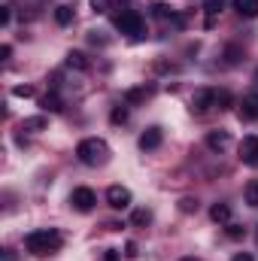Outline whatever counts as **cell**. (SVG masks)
Returning a JSON list of instances; mask_svg holds the SVG:
<instances>
[{
	"label": "cell",
	"instance_id": "cell-1",
	"mask_svg": "<svg viewBox=\"0 0 258 261\" xmlns=\"http://www.w3.org/2000/svg\"><path fill=\"white\" fill-rule=\"evenodd\" d=\"M61 246H64V237H61V231H55V228H40V231H31V234L24 237V249H28L34 258H49V255L61 252Z\"/></svg>",
	"mask_w": 258,
	"mask_h": 261
},
{
	"label": "cell",
	"instance_id": "cell-2",
	"mask_svg": "<svg viewBox=\"0 0 258 261\" xmlns=\"http://www.w3.org/2000/svg\"><path fill=\"white\" fill-rule=\"evenodd\" d=\"M76 158H79L82 164H88V167H100V164L110 161V146H107V140H100V137H85V140H79V146H76Z\"/></svg>",
	"mask_w": 258,
	"mask_h": 261
},
{
	"label": "cell",
	"instance_id": "cell-3",
	"mask_svg": "<svg viewBox=\"0 0 258 261\" xmlns=\"http://www.w3.org/2000/svg\"><path fill=\"white\" fill-rule=\"evenodd\" d=\"M70 203H73V210H79V213H91L94 203H97V195H94L88 186H79V189H73Z\"/></svg>",
	"mask_w": 258,
	"mask_h": 261
},
{
	"label": "cell",
	"instance_id": "cell-4",
	"mask_svg": "<svg viewBox=\"0 0 258 261\" xmlns=\"http://www.w3.org/2000/svg\"><path fill=\"white\" fill-rule=\"evenodd\" d=\"M164 143V130L158 128V125H152V128H146L140 134V140H137V146L143 149V152H155L158 146Z\"/></svg>",
	"mask_w": 258,
	"mask_h": 261
},
{
	"label": "cell",
	"instance_id": "cell-5",
	"mask_svg": "<svg viewBox=\"0 0 258 261\" xmlns=\"http://www.w3.org/2000/svg\"><path fill=\"white\" fill-rule=\"evenodd\" d=\"M240 161L243 164H249V167H258V134H249V137H243V143H240Z\"/></svg>",
	"mask_w": 258,
	"mask_h": 261
},
{
	"label": "cell",
	"instance_id": "cell-6",
	"mask_svg": "<svg viewBox=\"0 0 258 261\" xmlns=\"http://www.w3.org/2000/svg\"><path fill=\"white\" fill-rule=\"evenodd\" d=\"M107 203H110L113 210H128L131 206V189H125V186H110V189H107Z\"/></svg>",
	"mask_w": 258,
	"mask_h": 261
},
{
	"label": "cell",
	"instance_id": "cell-7",
	"mask_svg": "<svg viewBox=\"0 0 258 261\" xmlns=\"http://www.w3.org/2000/svg\"><path fill=\"white\" fill-rule=\"evenodd\" d=\"M210 107H213V88H197L192 94V113L194 116H203Z\"/></svg>",
	"mask_w": 258,
	"mask_h": 261
},
{
	"label": "cell",
	"instance_id": "cell-8",
	"mask_svg": "<svg viewBox=\"0 0 258 261\" xmlns=\"http://www.w3.org/2000/svg\"><path fill=\"white\" fill-rule=\"evenodd\" d=\"M231 146V134L228 130H210L207 134V149L210 152H225Z\"/></svg>",
	"mask_w": 258,
	"mask_h": 261
},
{
	"label": "cell",
	"instance_id": "cell-9",
	"mask_svg": "<svg viewBox=\"0 0 258 261\" xmlns=\"http://www.w3.org/2000/svg\"><path fill=\"white\" fill-rule=\"evenodd\" d=\"M152 91H155L152 85H134V88H128V91H125V103H128V107L146 103V100L152 97Z\"/></svg>",
	"mask_w": 258,
	"mask_h": 261
},
{
	"label": "cell",
	"instance_id": "cell-10",
	"mask_svg": "<svg viewBox=\"0 0 258 261\" xmlns=\"http://www.w3.org/2000/svg\"><path fill=\"white\" fill-rule=\"evenodd\" d=\"M240 119L258 122V94H243V100H240Z\"/></svg>",
	"mask_w": 258,
	"mask_h": 261
},
{
	"label": "cell",
	"instance_id": "cell-11",
	"mask_svg": "<svg viewBox=\"0 0 258 261\" xmlns=\"http://www.w3.org/2000/svg\"><path fill=\"white\" fill-rule=\"evenodd\" d=\"M231 6L240 18H258V0H231Z\"/></svg>",
	"mask_w": 258,
	"mask_h": 261
},
{
	"label": "cell",
	"instance_id": "cell-12",
	"mask_svg": "<svg viewBox=\"0 0 258 261\" xmlns=\"http://www.w3.org/2000/svg\"><path fill=\"white\" fill-rule=\"evenodd\" d=\"M222 9H225V0H207L203 3V12H207V28H216V18L222 15Z\"/></svg>",
	"mask_w": 258,
	"mask_h": 261
},
{
	"label": "cell",
	"instance_id": "cell-13",
	"mask_svg": "<svg viewBox=\"0 0 258 261\" xmlns=\"http://www.w3.org/2000/svg\"><path fill=\"white\" fill-rule=\"evenodd\" d=\"M73 18H76V6H70V3H61V6L55 9V24L67 28V24H73Z\"/></svg>",
	"mask_w": 258,
	"mask_h": 261
},
{
	"label": "cell",
	"instance_id": "cell-14",
	"mask_svg": "<svg viewBox=\"0 0 258 261\" xmlns=\"http://www.w3.org/2000/svg\"><path fill=\"white\" fill-rule=\"evenodd\" d=\"M231 103H234V97L228 88H213V107L216 110H231Z\"/></svg>",
	"mask_w": 258,
	"mask_h": 261
},
{
	"label": "cell",
	"instance_id": "cell-15",
	"mask_svg": "<svg viewBox=\"0 0 258 261\" xmlns=\"http://www.w3.org/2000/svg\"><path fill=\"white\" fill-rule=\"evenodd\" d=\"M210 219L219 222V225H228V222H231V206H228V203H213V206H210Z\"/></svg>",
	"mask_w": 258,
	"mask_h": 261
},
{
	"label": "cell",
	"instance_id": "cell-16",
	"mask_svg": "<svg viewBox=\"0 0 258 261\" xmlns=\"http://www.w3.org/2000/svg\"><path fill=\"white\" fill-rule=\"evenodd\" d=\"M152 219H155V216H152L149 206H140V210L131 213V225H134V228H146V225H152Z\"/></svg>",
	"mask_w": 258,
	"mask_h": 261
},
{
	"label": "cell",
	"instance_id": "cell-17",
	"mask_svg": "<svg viewBox=\"0 0 258 261\" xmlns=\"http://www.w3.org/2000/svg\"><path fill=\"white\" fill-rule=\"evenodd\" d=\"M67 67H70V70L85 73V70H91V61H88L82 52H67Z\"/></svg>",
	"mask_w": 258,
	"mask_h": 261
},
{
	"label": "cell",
	"instance_id": "cell-18",
	"mask_svg": "<svg viewBox=\"0 0 258 261\" xmlns=\"http://www.w3.org/2000/svg\"><path fill=\"white\" fill-rule=\"evenodd\" d=\"M46 128H49L46 116H31V119L21 122V130H31V134H40V130H46Z\"/></svg>",
	"mask_w": 258,
	"mask_h": 261
},
{
	"label": "cell",
	"instance_id": "cell-19",
	"mask_svg": "<svg viewBox=\"0 0 258 261\" xmlns=\"http://www.w3.org/2000/svg\"><path fill=\"white\" fill-rule=\"evenodd\" d=\"M40 107H43L46 113H61V110H64V103H61V97H58L55 91H52V94H46V97L40 100Z\"/></svg>",
	"mask_w": 258,
	"mask_h": 261
},
{
	"label": "cell",
	"instance_id": "cell-20",
	"mask_svg": "<svg viewBox=\"0 0 258 261\" xmlns=\"http://www.w3.org/2000/svg\"><path fill=\"white\" fill-rule=\"evenodd\" d=\"M240 61H243V49H240V46H237V43H228V46H225V64H240Z\"/></svg>",
	"mask_w": 258,
	"mask_h": 261
},
{
	"label": "cell",
	"instance_id": "cell-21",
	"mask_svg": "<svg viewBox=\"0 0 258 261\" xmlns=\"http://www.w3.org/2000/svg\"><path fill=\"white\" fill-rule=\"evenodd\" d=\"M128 116H131L128 103H119V107H113V113H110V122H113V125H125V122H128Z\"/></svg>",
	"mask_w": 258,
	"mask_h": 261
},
{
	"label": "cell",
	"instance_id": "cell-22",
	"mask_svg": "<svg viewBox=\"0 0 258 261\" xmlns=\"http://www.w3.org/2000/svg\"><path fill=\"white\" fill-rule=\"evenodd\" d=\"M152 15L161 18V21H164V18L176 21V12H173V6H167V3H155V6H152Z\"/></svg>",
	"mask_w": 258,
	"mask_h": 261
},
{
	"label": "cell",
	"instance_id": "cell-23",
	"mask_svg": "<svg viewBox=\"0 0 258 261\" xmlns=\"http://www.w3.org/2000/svg\"><path fill=\"white\" fill-rule=\"evenodd\" d=\"M243 197H246V203H249V206H255V210H258V179H252V182L243 189Z\"/></svg>",
	"mask_w": 258,
	"mask_h": 261
},
{
	"label": "cell",
	"instance_id": "cell-24",
	"mask_svg": "<svg viewBox=\"0 0 258 261\" xmlns=\"http://www.w3.org/2000/svg\"><path fill=\"white\" fill-rule=\"evenodd\" d=\"M113 9V0H91V12L94 15H107Z\"/></svg>",
	"mask_w": 258,
	"mask_h": 261
},
{
	"label": "cell",
	"instance_id": "cell-25",
	"mask_svg": "<svg viewBox=\"0 0 258 261\" xmlns=\"http://www.w3.org/2000/svg\"><path fill=\"white\" fill-rule=\"evenodd\" d=\"M179 210H183V213H197V200H194V197H183V200H179Z\"/></svg>",
	"mask_w": 258,
	"mask_h": 261
},
{
	"label": "cell",
	"instance_id": "cell-26",
	"mask_svg": "<svg viewBox=\"0 0 258 261\" xmlns=\"http://www.w3.org/2000/svg\"><path fill=\"white\" fill-rule=\"evenodd\" d=\"M12 94H15V97H34V85H15Z\"/></svg>",
	"mask_w": 258,
	"mask_h": 261
},
{
	"label": "cell",
	"instance_id": "cell-27",
	"mask_svg": "<svg viewBox=\"0 0 258 261\" xmlns=\"http://www.w3.org/2000/svg\"><path fill=\"white\" fill-rule=\"evenodd\" d=\"M243 234H246V228H243V225H231V222H228V237H234V240H240Z\"/></svg>",
	"mask_w": 258,
	"mask_h": 261
},
{
	"label": "cell",
	"instance_id": "cell-28",
	"mask_svg": "<svg viewBox=\"0 0 258 261\" xmlns=\"http://www.w3.org/2000/svg\"><path fill=\"white\" fill-rule=\"evenodd\" d=\"M9 18H12V6H3L0 9V24H9Z\"/></svg>",
	"mask_w": 258,
	"mask_h": 261
},
{
	"label": "cell",
	"instance_id": "cell-29",
	"mask_svg": "<svg viewBox=\"0 0 258 261\" xmlns=\"http://www.w3.org/2000/svg\"><path fill=\"white\" fill-rule=\"evenodd\" d=\"M137 255H140V252H137V243H128V246H125V258H137Z\"/></svg>",
	"mask_w": 258,
	"mask_h": 261
},
{
	"label": "cell",
	"instance_id": "cell-30",
	"mask_svg": "<svg viewBox=\"0 0 258 261\" xmlns=\"http://www.w3.org/2000/svg\"><path fill=\"white\" fill-rule=\"evenodd\" d=\"M119 255H122L119 249H107V255H104V261H119Z\"/></svg>",
	"mask_w": 258,
	"mask_h": 261
},
{
	"label": "cell",
	"instance_id": "cell-31",
	"mask_svg": "<svg viewBox=\"0 0 258 261\" xmlns=\"http://www.w3.org/2000/svg\"><path fill=\"white\" fill-rule=\"evenodd\" d=\"M0 58H3V61H9V58H12V46H9V43L0 49Z\"/></svg>",
	"mask_w": 258,
	"mask_h": 261
},
{
	"label": "cell",
	"instance_id": "cell-32",
	"mask_svg": "<svg viewBox=\"0 0 258 261\" xmlns=\"http://www.w3.org/2000/svg\"><path fill=\"white\" fill-rule=\"evenodd\" d=\"M231 261H255V258H252L249 252H237V255H234V258H231Z\"/></svg>",
	"mask_w": 258,
	"mask_h": 261
},
{
	"label": "cell",
	"instance_id": "cell-33",
	"mask_svg": "<svg viewBox=\"0 0 258 261\" xmlns=\"http://www.w3.org/2000/svg\"><path fill=\"white\" fill-rule=\"evenodd\" d=\"M3 261H15V255H12V249H6V252H3Z\"/></svg>",
	"mask_w": 258,
	"mask_h": 261
},
{
	"label": "cell",
	"instance_id": "cell-34",
	"mask_svg": "<svg viewBox=\"0 0 258 261\" xmlns=\"http://www.w3.org/2000/svg\"><path fill=\"white\" fill-rule=\"evenodd\" d=\"M252 82H255V85H258V70H255V76H252Z\"/></svg>",
	"mask_w": 258,
	"mask_h": 261
},
{
	"label": "cell",
	"instance_id": "cell-35",
	"mask_svg": "<svg viewBox=\"0 0 258 261\" xmlns=\"http://www.w3.org/2000/svg\"><path fill=\"white\" fill-rule=\"evenodd\" d=\"M179 261H197V258H179Z\"/></svg>",
	"mask_w": 258,
	"mask_h": 261
}]
</instances>
